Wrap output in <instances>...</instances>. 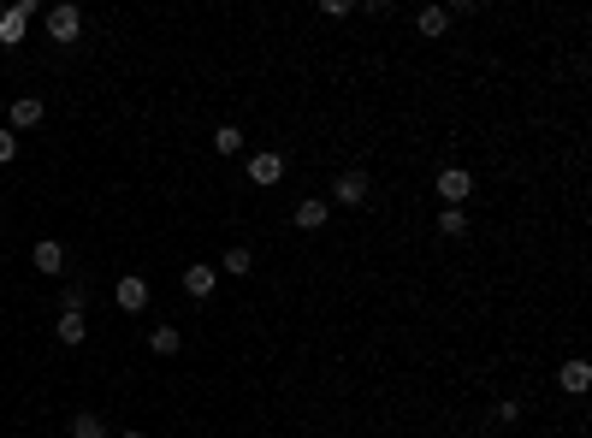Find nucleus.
I'll return each mask as SVG.
<instances>
[{
  "instance_id": "obj_16",
  "label": "nucleus",
  "mask_w": 592,
  "mask_h": 438,
  "mask_svg": "<svg viewBox=\"0 0 592 438\" xmlns=\"http://www.w3.org/2000/svg\"><path fill=\"white\" fill-rule=\"evenodd\" d=\"M213 148H220V155H238V148H243V130L238 125H220V130H213Z\"/></svg>"
},
{
  "instance_id": "obj_23",
  "label": "nucleus",
  "mask_w": 592,
  "mask_h": 438,
  "mask_svg": "<svg viewBox=\"0 0 592 438\" xmlns=\"http://www.w3.org/2000/svg\"><path fill=\"white\" fill-rule=\"evenodd\" d=\"M480 438H492V433H480Z\"/></svg>"
},
{
  "instance_id": "obj_22",
  "label": "nucleus",
  "mask_w": 592,
  "mask_h": 438,
  "mask_svg": "<svg viewBox=\"0 0 592 438\" xmlns=\"http://www.w3.org/2000/svg\"><path fill=\"white\" fill-rule=\"evenodd\" d=\"M125 438H142V433H125Z\"/></svg>"
},
{
  "instance_id": "obj_14",
  "label": "nucleus",
  "mask_w": 592,
  "mask_h": 438,
  "mask_svg": "<svg viewBox=\"0 0 592 438\" xmlns=\"http://www.w3.org/2000/svg\"><path fill=\"white\" fill-rule=\"evenodd\" d=\"M178 326H155V332H148V350H155V355H178Z\"/></svg>"
},
{
  "instance_id": "obj_8",
  "label": "nucleus",
  "mask_w": 592,
  "mask_h": 438,
  "mask_svg": "<svg viewBox=\"0 0 592 438\" xmlns=\"http://www.w3.org/2000/svg\"><path fill=\"white\" fill-rule=\"evenodd\" d=\"M326 219H332V201H326V196H309V201H296V226H302V231H320Z\"/></svg>"
},
{
  "instance_id": "obj_21",
  "label": "nucleus",
  "mask_w": 592,
  "mask_h": 438,
  "mask_svg": "<svg viewBox=\"0 0 592 438\" xmlns=\"http://www.w3.org/2000/svg\"><path fill=\"white\" fill-rule=\"evenodd\" d=\"M18 155V137H13V130H0V160H13Z\"/></svg>"
},
{
  "instance_id": "obj_18",
  "label": "nucleus",
  "mask_w": 592,
  "mask_h": 438,
  "mask_svg": "<svg viewBox=\"0 0 592 438\" xmlns=\"http://www.w3.org/2000/svg\"><path fill=\"white\" fill-rule=\"evenodd\" d=\"M84 308H89V291L66 284V291H59V314H84Z\"/></svg>"
},
{
  "instance_id": "obj_7",
  "label": "nucleus",
  "mask_w": 592,
  "mask_h": 438,
  "mask_svg": "<svg viewBox=\"0 0 592 438\" xmlns=\"http://www.w3.org/2000/svg\"><path fill=\"white\" fill-rule=\"evenodd\" d=\"M213 291H220V273L208 267V261H196V267H184V297H196V302H208Z\"/></svg>"
},
{
  "instance_id": "obj_20",
  "label": "nucleus",
  "mask_w": 592,
  "mask_h": 438,
  "mask_svg": "<svg viewBox=\"0 0 592 438\" xmlns=\"http://www.w3.org/2000/svg\"><path fill=\"white\" fill-rule=\"evenodd\" d=\"M498 421L516 426V421H522V403H516V397H509V403H498Z\"/></svg>"
},
{
  "instance_id": "obj_11",
  "label": "nucleus",
  "mask_w": 592,
  "mask_h": 438,
  "mask_svg": "<svg viewBox=\"0 0 592 438\" xmlns=\"http://www.w3.org/2000/svg\"><path fill=\"white\" fill-rule=\"evenodd\" d=\"M54 338H59V344H71V350H77V344H84V338H89V320H84V314H59V326H54Z\"/></svg>"
},
{
  "instance_id": "obj_2",
  "label": "nucleus",
  "mask_w": 592,
  "mask_h": 438,
  "mask_svg": "<svg viewBox=\"0 0 592 438\" xmlns=\"http://www.w3.org/2000/svg\"><path fill=\"white\" fill-rule=\"evenodd\" d=\"M279 178H284V155H279V148H261V155H249V184L267 190V184H279Z\"/></svg>"
},
{
  "instance_id": "obj_1",
  "label": "nucleus",
  "mask_w": 592,
  "mask_h": 438,
  "mask_svg": "<svg viewBox=\"0 0 592 438\" xmlns=\"http://www.w3.org/2000/svg\"><path fill=\"white\" fill-rule=\"evenodd\" d=\"M48 36H54V42H77V36H84V13H77L71 0L48 6Z\"/></svg>"
},
{
  "instance_id": "obj_5",
  "label": "nucleus",
  "mask_w": 592,
  "mask_h": 438,
  "mask_svg": "<svg viewBox=\"0 0 592 438\" xmlns=\"http://www.w3.org/2000/svg\"><path fill=\"white\" fill-rule=\"evenodd\" d=\"M30 13H36V0H18V6H6V13H0V42H6V48H18V42H24Z\"/></svg>"
},
{
  "instance_id": "obj_15",
  "label": "nucleus",
  "mask_w": 592,
  "mask_h": 438,
  "mask_svg": "<svg viewBox=\"0 0 592 438\" xmlns=\"http://www.w3.org/2000/svg\"><path fill=\"white\" fill-rule=\"evenodd\" d=\"M249 267H255V255L243 249V243H231V249H226V273H231V279H243Z\"/></svg>"
},
{
  "instance_id": "obj_4",
  "label": "nucleus",
  "mask_w": 592,
  "mask_h": 438,
  "mask_svg": "<svg viewBox=\"0 0 592 438\" xmlns=\"http://www.w3.org/2000/svg\"><path fill=\"white\" fill-rule=\"evenodd\" d=\"M332 201H338V208H362L367 201V172H338V178H332Z\"/></svg>"
},
{
  "instance_id": "obj_13",
  "label": "nucleus",
  "mask_w": 592,
  "mask_h": 438,
  "mask_svg": "<svg viewBox=\"0 0 592 438\" xmlns=\"http://www.w3.org/2000/svg\"><path fill=\"white\" fill-rule=\"evenodd\" d=\"M415 30H421V36H444V30H451V13H444V6H421V13H415Z\"/></svg>"
},
{
  "instance_id": "obj_9",
  "label": "nucleus",
  "mask_w": 592,
  "mask_h": 438,
  "mask_svg": "<svg viewBox=\"0 0 592 438\" xmlns=\"http://www.w3.org/2000/svg\"><path fill=\"white\" fill-rule=\"evenodd\" d=\"M6 113H13V137H18V130H30V125H42V95H18Z\"/></svg>"
},
{
  "instance_id": "obj_19",
  "label": "nucleus",
  "mask_w": 592,
  "mask_h": 438,
  "mask_svg": "<svg viewBox=\"0 0 592 438\" xmlns=\"http://www.w3.org/2000/svg\"><path fill=\"white\" fill-rule=\"evenodd\" d=\"M71 438H107V426H101L95 415H77V421H71Z\"/></svg>"
},
{
  "instance_id": "obj_6",
  "label": "nucleus",
  "mask_w": 592,
  "mask_h": 438,
  "mask_svg": "<svg viewBox=\"0 0 592 438\" xmlns=\"http://www.w3.org/2000/svg\"><path fill=\"white\" fill-rule=\"evenodd\" d=\"M113 302H119L125 314H142V308H148V279H137V273H125V279L113 284Z\"/></svg>"
},
{
  "instance_id": "obj_10",
  "label": "nucleus",
  "mask_w": 592,
  "mask_h": 438,
  "mask_svg": "<svg viewBox=\"0 0 592 438\" xmlns=\"http://www.w3.org/2000/svg\"><path fill=\"white\" fill-rule=\"evenodd\" d=\"M30 261H36V273H42V279H54V273L66 267V249H59L54 237H36V255H30Z\"/></svg>"
},
{
  "instance_id": "obj_12",
  "label": "nucleus",
  "mask_w": 592,
  "mask_h": 438,
  "mask_svg": "<svg viewBox=\"0 0 592 438\" xmlns=\"http://www.w3.org/2000/svg\"><path fill=\"white\" fill-rule=\"evenodd\" d=\"M557 385H563L569 397H580V391L592 385V368H587V362H563V373H557Z\"/></svg>"
},
{
  "instance_id": "obj_17",
  "label": "nucleus",
  "mask_w": 592,
  "mask_h": 438,
  "mask_svg": "<svg viewBox=\"0 0 592 438\" xmlns=\"http://www.w3.org/2000/svg\"><path fill=\"white\" fill-rule=\"evenodd\" d=\"M438 231H444V237H468V219H462V208H444V213H438Z\"/></svg>"
},
{
  "instance_id": "obj_3",
  "label": "nucleus",
  "mask_w": 592,
  "mask_h": 438,
  "mask_svg": "<svg viewBox=\"0 0 592 438\" xmlns=\"http://www.w3.org/2000/svg\"><path fill=\"white\" fill-rule=\"evenodd\" d=\"M433 190H438L444 201H451V208H462V201H468V190H474V178H468V166H444Z\"/></svg>"
}]
</instances>
